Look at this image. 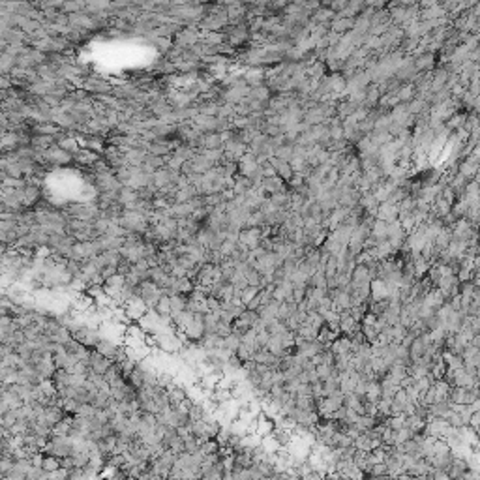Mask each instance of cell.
Segmentation results:
<instances>
[{"label": "cell", "instance_id": "cell-4", "mask_svg": "<svg viewBox=\"0 0 480 480\" xmlns=\"http://www.w3.org/2000/svg\"><path fill=\"white\" fill-rule=\"evenodd\" d=\"M0 458H2V450H0Z\"/></svg>", "mask_w": 480, "mask_h": 480}, {"label": "cell", "instance_id": "cell-3", "mask_svg": "<svg viewBox=\"0 0 480 480\" xmlns=\"http://www.w3.org/2000/svg\"><path fill=\"white\" fill-rule=\"evenodd\" d=\"M59 467H60V460H59V458H55V456H51V454H47L45 458H43L42 469L45 473L55 471V469H59Z\"/></svg>", "mask_w": 480, "mask_h": 480}, {"label": "cell", "instance_id": "cell-1", "mask_svg": "<svg viewBox=\"0 0 480 480\" xmlns=\"http://www.w3.org/2000/svg\"><path fill=\"white\" fill-rule=\"evenodd\" d=\"M146 312H148V306L139 295H132L124 302V313L128 315L130 321H139Z\"/></svg>", "mask_w": 480, "mask_h": 480}, {"label": "cell", "instance_id": "cell-2", "mask_svg": "<svg viewBox=\"0 0 480 480\" xmlns=\"http://www.w3.org/2000/svg\"><path fill=\"white\" fill-rule=\"evenodd\" d=\"M96 351H98L100 354H103V356L111 358V360H115V356L118 354V345L113 342V340L101 338L100 342H98V345H96Z\"/></svg>", "mask_w": 480, "mask_h": 480}]
</instances>
